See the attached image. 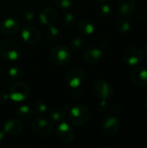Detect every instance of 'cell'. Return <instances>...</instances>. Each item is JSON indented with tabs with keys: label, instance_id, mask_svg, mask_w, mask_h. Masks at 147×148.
I'll return each mask as SVG.
<instances>
[{
	"label": "cell",
	"instance_id": "cell-1",
	"mask_svg": "<svg viewBox=\"0 0 147 148\" xmlns=\"http://www.w3.org/2000/svg\"><path fill=\"white\" fill-rule=\"evenodd\" d=\"M73 59V54L70 49L65 45H57L49 51V60L57 66H67Z\"/></svg>",
	"mask_w": 147,
	"mask_h": 148
},
{
	"label": "cell",
	"instance_id": "cell-2",
	"mask_svg": "<svg viewBox=\"0 0 147 148\" xmlns=\"http://www.w3.org/2000/svg\"><path fill=\"white\" fill-rule=\"evenodd\" d=\"M20 45L14 40L3 39L0 41V57L3 60L15 62L21 56Z\"/></svg>",
	"mask_w": 147,
	"mask_h": 148
},
{
	"label": "cell",
	"instance_id": "cell-3",
	"mask_svg": "<svg viewBox=\"0 0 147 148\" xmlns=\"http://www.w3.org/2000/svg\"><path fill=\"white\" fill-rule=\"evenodd\" d=\"M89 118V110L87 106L80 104L74 106L68 110V120L75 126L85 125Z\"/></svg>",
	"mask_w": 147,
	"mask_h": 148
},
{
	"label": "cell",
	"instance_id": "cell-4",
	"mask_svg": "<svg viewBox=\"0 0 147 148\" xmlns=\"http://www.w3.org/2000/svg\"><path fill=\"white\" fill-rule=\"evenodd\" d=\"M8 95L10 101L15 102H22L29 97V88L27 83L23 82H17L10 88Z\"/></svg>",
	"mask_w": 147,
	"mask_h": 148
},
{
	"label": "cell",
	"instance_id": "cell-5",
	"mask_svg": "<svg viewBox=\"0 0 147 148\" xmlns=\"http://www.w3.org/2000/svg\"><path fill=\"white\" fill-rule=\"evenodd\" d=\"M123 60L124 62L132 67H136L140 65L144 62L145 55L141 49L136 46H131L126 49L123 52Z\"/></svg>",
	"mask_w": 147,
	"mask_h": 148
},
{
	"label": "cell",
	"instance_id": "cell-6",
	"mask_svg": "<svg viewBox=\"0 0 147 148\" xmlns=\"http://www.w3.org/2000/svg\"><path fill=\"white\" fill-rule=\"evenodd\" d=\"M93 91L94 94L101 100L107 101L113 95L114 88L109 82L104 79H98L93 85Z\"/></svg>",
	"mask_w": 147,
	"mask_h": 148
},
{
	"label": "cell",
	"instance_id": "cell-7",
	"mask_svg": "<svg viewBox=\"0 0 147 148\" xmlns=\"http://www.w3.org/2000/svg\"><path fill=\"white\" fill-rule=\"evenodd\" d=\"M31 129L34 134L38 137H48L53 132V126L47 119L37 117L32 121Z\"/></svg>",
	"mask_w": 147,
	"mask_h": 148
},
{
	"label": "cell",
	"instance_id": "cell-8",
	"mask_svg": "<svg viewBox=\"0 0 147 148\" xmlns=\"http://www.w3.org/2000/svg\"><path fill=\"white\" fill-rule=\"evenodd\" d=\"M86 74L81 68H73L65 75V82L71 88H78L85 82Z\"/></svg>",
	"mask_w": 147,
	"mask_h": 148
},
{
	"label": "cell",
	"instance_id": "cell-9",
	"mask_svg": "<svg viewBox=\"0 0 147 148\" xmlns=\"http://www.w3.org/2000/svg\"><path fill=\"white\" fill-rule=\"evenodd\" d=\"M56 137L63 143L69 144L75 140V131L72 126L65 121L59 123L55 129Z\"/></svg>",
	"mask_w": 147,
	"mask_h": 148
},
{
	"label": "cell",
	"instance_id": "cell-10",
	"mask_svg": "<svg viewBox=\"0 0 147 148\" xmlns=\"http://www.w3.org/2000/svg\"><path fill=\"white\" fill-rule=\"evenodd\" d=\"M21 29V21L15 16H6L0 21V31L5 36L16 34Z\"/></svg>",
	"mask_w": 147,
	"mask_h": 148
},
{
	"label": "cell",
	"instance_id": "cell-11",
	"mask_svg": "<svg viewBox=\"0 0 147 148\" xmlns=\"http://www.w3.org/2000/svg\"><path fill=\"white\" fill-rule=\"evenodd\" d=\"M21 36L23 42L29 45L36 44L41 39V32L35 25L26 24L21 31Z\"/></svg>",
	"mask_w": 147,
	"mask_h": 148
},
{
	"label": "cell",
	"instance_id": "cell-12",
	"mask_svg": "<svg viewBox=\"0 0 147 148\" xmlns=\"http://www.w3.org/2000/svg\"><path fill=\"white\" fill-rule=\"evenodd\" d=\"M57 11L55 8L51 6H47L40 11L38 15L39 23L44 26H49L54 24L57 20Z\"/></svg>",
	"mask_w": 147,
	"mask_h": 148
},
{
	"label": "cell",
	"instance_id": "cell-13",
	"mask_svg": "<svg viewBox=\"0 0 147 148\" xmlns=\"http://www.w3.org/2000/svg\"><path fill=\"white\" fill-rule=\"evenodd\" d=\"M131 80L133 83L137 87L147 86V68L139 66L134 68L131 72Z\"/></svg>",
	"mask_w": 147,
	"mask_h": 148
},
{
	"label": "cell",
	"instance_id": "cell-14",
	"mask_svg": "<svg viewBox=\"0 0 147 148\" xmlns=\"http://www.w3.org/2000/svg\"><path fill=\"white\" fill-rule=\"evenodd\" d=\"M121 121L116 116H109L104 120L101 125V128L104 134L107 135H113L116 134L120 128Z\"/></svg>",
	"mask_w": 147,
	"mask_h": 148
},
{
	"label": "cell",
	"instance_id": "cell-15",
	"mask_svg": "<svg viewBox=\"0 0 147 148\" xmlns=\"http://www.w3.org/2000/svg\"><path fill=\"white\" fill-rule=\"evenodd\" d=\"M3 130L8 135H18L23 131V123L19 119L10 118L3 123Z\"/></svg>",
	"mask_w": 147,
	"mask_h": 148
},
{
	"label": "cell",
	"instance_id": "cell-16",
	"mask_svg": "<svg viewBox=\"0 0 147 148\" xmlns=\"http://www.w3.org/2000/svg\"><path fill=\"white\" fill-rule=\"evenodd\" d=\"M83 60L88 64H96L103 57L102 50L97 47H90L83 52Z\"/></svg>",
	"mask_w": 147,
	"mask_h": 148
},
{
	"label": "cell",
	"instance_id": "cell-17",
	"mask_svg": "<svg viewBox=\"0 0 147 148\" xmlns=\"http://www.w3.org/2000/svg\"><path fill=\"white\" fill-rule=\"evenodd\" d=\"M136 10L135 0H119L117 3V11L122 16H131Z\"/></svg>",
	"mask_w": 147,
	"mask_h": 148
},
{
	"label": "cell",
	"instance_id": "cell-18",
	"mask_svg": "<svg viewBox=\"0 0 147 148\" xmlns=\"http://www.w3.org/2000/svg\"><path fill=\"white\" fill-rule=\"evenodd\" d=\"M79 31L84 36H91L95 31V26L94 23L89 19H82L77 23Z\"/></svg>",
	"mask_w": 147,
	"mask_h": 148
},
{
	"label": "cell",
	"instance_id": "cell-19",
	"mask_svg": "<svg viewBox=\"0 0 147 148\" xmlns=\"http://www.w3.org/2000/svg\"><path fill=\"white\" fill-rule=\"evenodd\" d=\"M35 114L34 109L28 105H22L16 109V115L23 121H29Z\"/></svg>",
	"mask_w": 147,
	"mask_h": 148
},
{
	"label": "cell",
	"instance_id": "cell-20",
	"mask_svg": "<svg viewBox=\"0 0 147 148\" xmlns=\"http://www.w3.org/2000/svg\"><path fill=\"white\" fill-rule=\"evenodd\" d=\"M49 119L54 121L60 123L66 119V111L62 108H54L49 111Z\"/></svg>",
	"mask_w": 147,
	"mask_h": 148
},
{
	"label": "cell",
	"instance_id": "cell-21",
	"mask_svg": "<svg viewBox=\"0 0 147 148\" xmlns=\"http://www.w3.org/2000/svg\"><path fill=\"white\" fill-rule=\"evenodd\" d=\"M22 19L23 21L27 23V24H30L32 23L35 19H36V12L33 9L31 8H26L22 11Z\"/></svg>",
	"mask_w": 147,
	"mask_h": 148
},
{
	"label": "cell",
	"instance_id": "cell-22",
	"mask_svg": "<svg viewBox=\"0 0 147 148\" xmlns=\"http://www.w3.org/2000/svg\"><path fill=\"white\" fill-rule=\"evenodd\" d=\"M116 29L120 33H127L131 29V23L125 18L120 19L116 23Z\"/></svg>",
	"mask_w": 147,
	"mask_h": 148
},
{
	"label": "cell",
	"instance_id": "cell-23",
	"mask_svg": "<svg viewBox=\"0 0 147 148\" xmlns=\"http://www.w3.org/2000/svg\"><path fill=\"white\" fill-rule=\"evenodd\" d=\"M60 34L59 29L55 26L54 24L47 26V30H46V36L48 37L49 40L50 41H55L58 38Z\"/></svg>",
	"mask_w": 147,
	"mask_h": 148
},
{
	"label": "cell",
	"instance_id": "cell-24",
	"mask_svg": "<svg viewBox=\"0 0 147 148\" xmlns=\"http://www.w3.org/2000/svg\"><path fill=\"white\" fill-rule=\"evenodd\" d=\"M23 71L21 68L17 65H12L8 69V75L11 80H18L21 78Z\"/></svg>",
	"mask_w": 147,
	"mask_h": 148
},
{
	"label": "cell",
	"instance_id": "cell-25",
	"mask_svg": "<svg viewBox=\"0 0 147 148\" xmlns=\"http://www.w3.org/2000/svg\"><path fill=\"white\" fill-rule=\"evenodd\" d=\"M78 22H77V17L76 16L72 13V12H68L64 16V24L66 27L72 29L74 27H75L77 25Z\"/></svg>",
	"mask_w": 147,
	"mask_h": 148
},
{
	"label": "cell",
	"instance_id": "cell-26",
	"mask_svg": "<svg viewBox=\"0 0 147 148\" xmlns=\"http://www.w3.org/2000/svg\"><path fill=\"white\" fill-rule=\"evenodd\" d=\"M34 112L36 115L41 116L48 112V106L42 101H37L34 106Z\"/></svg>",
	"mask_w": 147,
	"mask_h": 148
},
{
	"label": "cell",
	"instance_id": "cell-27",
	"mask_svg": "<svg viewBox=\"0 0 147 148\" xmlns=\"http://www.w3.org/2000/svg\"><path fill=\"white\" fill-rule=\"evenodd\" d=\"M53 2L58 9L62 10H70L74 3L73 0H53Z\"/></svg>",
	"mask_w": 147,
	"mask_h": 148
},
{
	"label": "cell",
	"instance_id": "cell-28",
	"mask_svg": "<svg viewBox=\"0 0 147 148\" xmlns=\"http://www.w3.org/2000/svg\"><path fill=\"white\" fill-rule=\"evenodd\" d=\"M99 13L103 17H110L113 14V8L107 3H102L99 7Z\"/></svg>",
	"mask_w": 147,
	"mask_h": 148
},
{
	"label": "cell",
	"instance_id": "cell-29",
	"mask_svg": "<svg viewBox=\"0 0 147 148\" xmlns=\"http://www.w3.org/2000/svg\"><path fill=\"white\" fill-rule=\"evenodd\" d=\"M85 44V40L81 36H75L71 39L70 41V46L74 49H81Z\"/></svg>",
	"mask_w": 147,
	"mask_h": 148
},
{
	"label": "cell",
	"instance_id": "cell-30",
	"mask_svg": "<svg viewBox=\"0 0 147 148\" xmlns=\"http://www.w3.org/2000/svg\"><path fill=\"white\" fill-rule=\"evenodd\" d=\"M108 110V103L107 100H101L98 105V111L100 113H106Z\"/></svg>",
	"mask_w": 147,
	"mask_h": 148
},
{
	"label": "cell",
	"instance_id": "cell-31",
	"mask_svg": "<svg viewBox=\"0 0 147 148\" xmlns=\"http://www.w3.org/2000/svg\"><path fill=\"white\" fill-rule=\"evenodd\" d=\"M74 89H75V90L72 92L71 96H72L73 99H75V100H80V99L82 97V93H81V91L78 90V88H74Z\"/></svg>",
	"mask_w": 147,
	"mask_h": 148
},
{
	"label": "cell",
	"instance_id": "cell-32",
	"mask_svg": "<svg viewBox=\"0 0 147 148\" xmlns=\"http://www.w3.org/2000/svg\"><path fill=\"white\" fill-rule=\"evenodd\" d=\"M9 95L8 94L4 93V92H0V105L6 103L9 101Z\"/></svg>",
	"mask_w": 147,
	"mask_h": 148
},
{
	"label": "cell",
	"instance_id": "cell-33",
	"mask_svg": "<svg viewBox=\"0 0 147 148\" xmlns=\"http://www.w3.org/2000/svg\"><path fill=\"white\" fill-rule=\"evenodd\" d=\"M5 136H6V134L4 133V131L3 130H0V143L4 140Z\"/></svg>",
	"mask_w": 147,
	"mask_h": 148
},
{
	"label": "cell",
	"instance_id": "cell-34",
	"mask_svg": "<svg viewBox=\"0 0 147 148\" xmlns=\"http://www.w3.org/2000/svg\"><path fill=\"white\" fill-rule=\"evenodd\" d=\"M143 52H144V55H147V42L144 45V48H143Z\"/></svg>",
	"mask_w": 147,
	"mask_h": 148
},
{
	"label": "cell",
	"instance_id": "cell-35",
	"mask_svg": "<svg viewBox=\"0 0 147 148\" xmlns=\"http://www.w3.org/2000/svg\"><path fill=\"white\" fill-rule=\"evenodd\" d=\"M144 105H145V108L147 109V97L145 99V101H144Z\"/></svg>",
	"mask_w": 147,
	"mask_h": 148
},
{
	"label": "cell",
	"instance_id": "cell-36",
	"mask_svg": "<svg viewBox=\"0 0 147 148\" xmlns=\"http://www.w3.org/2000/svg\"><path fill=\"white\" fill-rule=\"evenodd\" d=\"M144 62H146V64L147 65V55H145V58H144Z\"/></svg>",
	"mask_w": 147,
	"mask_h": 148
},
{
	"label": "cell",
	"instance_id": "cell-37",
	"mask_svg": "<svg viewBox=\"0 0 147 148\" xmlns=\"http://www.w3.org/2000/svg\"><path fill=\"white\" fill-rule=\"evenodd\" d=\"M99 2H101V3H107V2H108V1H110V0H98Z\"/></svg>",
	"mask_w": 147,
	"mask_h": 148
},
{
	"label": "cell",
	"instance_id": "cell-38",
	"mask_svg": "<svg viewBox=\"0 0 147 148\" xmlns=\"http://www.w3.org/2000/svg\"><path fill=\"white\" fill-rule=\"evenodd\" d=\"M35 1H37V0H35Z\"/></svg>",
	"mask_w": 147,
	"mask_h": 148
}]
</instances>
